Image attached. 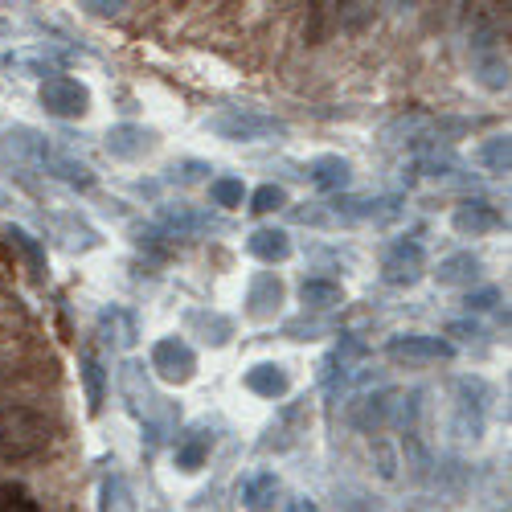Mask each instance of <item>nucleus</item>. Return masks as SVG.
<instances>
[{
  "label": "nucleus",
  "instance_id": "9",
  "mask_svg": "<svg viewBox=\"0 0 512 512\" xmlns=\"http://www.w3.org/2000/svg\"><path fill=\"white\" fill-rule=\"evenodd\" d=\"M451 226H455L459 238H484V234H496V230L504 226V218H500L496 205H488V201H480V197H467V201L455 205Z\"/></svg>",
  "mask_w": 512,
  "mask_h": 512
},
{
  "label": "nucleus",
  "instance_id": "7",
  "mask_svg": "<svg viewBox=\"0 0 512 512\" xmlns=\"http://www.w3.org/2000/svg\"><path fill=\"white\" fill-rule=\"evenodd\" d=\"M426 275V246L418 238H394L381 254V279L390 287H414Z\"/></svg>",
  "mask_w": 512,
  "mask_h": 512
},
{
  "label": "nucleus",
  "instance_id": "31",
  "mask_svg": "<svg viewBox=\"0 0 512 512\" xmlns=\"http://www.w3.org/2000/svg\"><path fill=\"white\" fill-rule=\"evenodd\" d=\"M0 37H9V21L5 17H0Z\"/></svg>",
  "mask_w": 512,
  "mask_h": 512
},
{
  "label": "nucleus",
  "instance_id": "8",
  "mask_svg": "<svg viewBox=\"0 0 512 512\" xmlns=\"http://www.w3.org/2000/svg\"><path fill=\"white\" fill-rule=\"evenodd\" d=\"M152 369L168 386H185V381L197 373V353L185 336H160L152 345Z\"/></svg>",
  "mask_w": 512,
  "mask_h": 512
},
{
  "label": "nucleus",
  "instance_id": "20",
  "mask_svg": "<svg viewBox=\"0 0 512 512\" xmlns=\"http://www.w3.org/2000/svg\"><path fill=\"white\" fill-rule=\"evenodd\" d=\"M300 300H304V308H312V312H328V308H336V304H345V291H340V283H332V279H308V283L300 287Z\"/></svg>",
  "mask_w": 512,
  "mask_h": 512
},
{
  "label": "nucleus",
  "instance_id": "12",
  "mask_svg": "<svg viewBox=\"0 0 512 512\" xmlns=\"http://www.w3.org/2000/svg\"><path fill=\"white\" fill-rule=\"evenodd\" d=\"M246 304H250V316H259V320L275 316L279 304H283V283H279V275H271V271L254 275L250 287H246Z\"/></svg>",
  "mask_w": 512,
  "mask_h": 512
},
{
  "label": "nucleus",
  "instance_id": "5",
  "mask_svg": "<svg viewBox=\"0 0 512 512\" xmlns=\"http://www.w3.org/2000/svg\"><path fill=\"white\" fill-rule=\"evenodd\" d=\"M41 107H46V115L54 119H82L91 111V91H87V82H78L70 74H54L41 82V91H37Z\"/></svg>",
  "mask_w": 512,
  "mask_h": 512
},
{
  "label": "nucleus",
  "instance_id": "6",
  "mask_svg": "<svg viewBox=\"0 0 512 512\" xmlns=\"http://www.w3.org/2000/svg\"><path fill=\"white\" fill-rule=\"evenodd\" d=\"M119 390H123L127 406H132V414H136L140 422H148V426H156L160 418L173 414V410L164 406V398L152 390L148 369H144L140 361H127V365H123V373H119Z\"/></svg>",
  "mask_w": 512,
  "mask_h": 512
},
{
  "label": "nucleus",
  "instance_id": "29",
  "mask_svg": "<svg viewBox=\"0 0 512 512\" xmlns=\"http://www.w3.org/2000/svg\"><path fill=\"white\" fill-rule=\"evenodd\" d=\"M467 332H472V336H480V324L472 320V324H467V320H459V324H451L447 328V336H467Z\"/></svg>",
  "mask_w": 512,
  "mask_h": 512
},
{
  "label": "nucleus",
  "instance_id": "4",
  "mask_svg": "<svg viewBox=\"0 0 512 512\" xmlns=\"http://www.w3.org/2000/svg\"><path fill=\"white\" fill-rule=\"evenodd\" d=\"M386 357L406 365V369H418V365H439V361H451L455 357V345L447 336H426V332H402V336H390L386 345Z\"/></svg>",
  "mask_w": 512,
  "mask_h": 512
},
{
  "label": "nucleus",
  "instance_id": "13",
  "mask_svg": "<svg viewBox=\"0 0 512 512\" xmlns=\"http://www.w3.org/2000/svg\"><path fill=\"white\" fill-rule=\"evenodd\" d=\"M152 148V132L140 123H115L107 132V152L119 160H140Z\"/></svg>",
  "mask_w": 512,
  "mask_h": 512
},
{
  "label": "nucleus",
  "instance_id": "10",
  "mask_svg": "<svg viewBox=\"0 0 512 512\" xmlns=\"http://www.w3.org/2000/svg\"><path fill=\"white\" fill-rule=\"evenodd\" d=\"M279 492H283V484H279L275 472H267V467H259V472L242 476V484H238V500H242V508H250V512H267V508H275V504H279Z\"/></svg>",
  "mask_w": 512,
  "mask_h": 512
},
{
  "label": "nucleus",
  "instance_id": "3",
  "mask_svg": "<svg viewBox=\"0 0 512 512\" xmlns=\"http://www.w3.org/2000/svg\"><path fill=\"white\" fill-rule=\"evenodd\" d=\"M17 136H21L25 152L33 156V164H37V168H46L50 177H58V181H66V185H74V189H91V185H95L91 164H82L74 152H66V148L54 144L50 136H37V132H29V127H21Z\"/></svg>",
  "mask_w": 512,
  "mask_h": 512
},
{
  "label": "nucleus",
  "instance_id": "16",
  "mask_svg": "<svg viewBox=\"0 0 512 512\" xmlns=\"http://www.w3.org/2000/svg\"><path fill=\"white\" fill-rule=\"evenodd\" d=\"M246 390L250 394H259V398H283L287 390H291V377H287V369L283 365H271V361H263V365H254V369H246Z\"/></svg>",
  "mask_w": 512,
  "mask_h": 512
},
{
  "label": "nucleus",
  "instance_id": "28",
  "mask_svg": "<svg viewBox=\"0 0 512 512\" xmlns=\"http://www.w3.org/2000/svg\"><path fill=\"white\" fill-rule=\"evenodd\" d=\"M467 312H488V308H496L500 304V291L496 287H480V291H467Z\"/></svg>",
  "mask_w": 512,
  "mask_h": 512
},
{
  "label": "nucleus",
  "instance_id": "26",
  "mask_svg": "<svg viewBox=\"0 0 512 512\" xmlns=\"http://www.w3.org/2000/svg\"><path fill=\"white\" fill-rule=\"evenodd\" d=\"M205 455H209V439L205 435L177 443V467H181V472H197V467L205 463Z\"/></svg>",
  "mask_w": 512,
  "mask_h": 512
},
{
  "label": "nucleus",
  "instance_id": "30",
  "mask_svg": "<svg viewBox=\"0 0 512 512\" xmlns=\"http://www.w3.org/2000/svg\"><path fill=\"white\" fill-rule=\"evenodd\" d=\"M283 512H320V508H316L312 500H291V504H287Z\"/></svg>",
  "mask_w": 512,
  "mask_h": 512
},
{
  "label": "nucleus",
  "instance_id": "24",
  "mask_svg": "<svg viewBox=\"0 0 512 512\" xmlns=\"http://www.w3.org/2000/svg\"><path fill=\"white\" fill-rule=\"evenodd\" d=\"M209 201L218 209H238L246 201V185L238 177H213L209 181Z\"/></svg>",
  "mask_w": 512,
  "mask_h": 512
},
{
  "label": "nucleus",
  "instance_id": "15",
  "mask_svg": "<svg viewBox=\"0 0 512 512\" xmlns=\"http://www.w3.org/2000/svg\"><path fill=\"white\" fill-rule=\"evenodd\" d=\"M435 279H439V287H467L472 291V283L480 279V259L472 250L447 254V259L439 263V271H435Z\"/></svg>",
  "mask_w": 512,
  "mask_h": 512
},
{
  "label": "nucleus",
  "instance_id": "17",
  "mask_svg": "<svg viewBox=\"0 0 512 512\" xmlns=\"http://www.w3.org/2000/svg\"><path fill=\"white\" fill-rule=\"evenodd\" d=\"M99 512H140V508H136V492H132V484H127V476H119V472L103 476Z\"/></svg>",
  "mask_w": 512,
  "mask_h": 512
},
{
  "label": "nucleus",
  "instance_id": "23",
  "mask_svg": "<svg viewBox=\"0 0 512 512\" xmlns=\"http://www.w3.org/2000/svg\"><path fill=\"white\" fill-rule=\"evenodd\" d=\"M82 369V386H87V402H91V410L99 414L103 410V365H99V357L95 353H82V361H78Z\"/></svg>",
  "mask_w": 512,
  "mask_h": 512
},
{
  "label": "nucleus",
  "instance_id": "21",
  "mask_svg": "<svg viewBox=\"0 0 512 512\" xmlns=\"http://www.w3.org/2000/svg\"><path fill=\"white\" fill-rule=\"evenodd\" d=\"M476 160H480V168H484L488 177H504L508 164H512V140H508V136H488V140L480 144Z\"/></svg>",
  "mask_w": 512,
  "mask_h": 512
},
{
  "label": "nucleus",
  "instance_id": "14",
  "mask_svg": "<svg viewBox=\"0 0 512 512\" xmlns=\"http://www.w3.org/2000/svg\"><path fill=\"white\" fill-rule=\"evenodd\" d=\"M246 250L259 263H287L291 259V234L279 230V226H259V230L246 238Z\"/></svg>",
  "mask_w": 512,
  "mask_h": 512
},
{
  "label": "nucleus",
  "instance_id": "22",
  "mask_svg": "<svg viewBox=\"0 0 512 512\" xmlns=\"http://www.w3.org/2000/svg\"><path fill=\"white\" fill-rule=\"evenodd\" d=\"M5 238H9V242L21 250V259L29 263V271H33V275L46 271V246H41V242H37L29 230H21V226H5Z\"/></svg>",
  "mask_w": 512,
  "mask_h": 512
},
{
  "label": "nucleus",
  "instance_id": "2",
  "mask_svg": "<svg viewBox=\"0 0 512 512\" xmlns=\"http://www.w3.org/2000/svg\"><path fill=\"white\" fill-rule=\"evenodd\" d=\"M209 132L230 144H259V140L287 136V123L263 107H226L209 119Z\"/></svg>",
  "mask_w": 512,
  "mask_h": 512
},
{
  "label": "nucleus",
  "instance_id": "19",
  "mask_svg": "<svg viewBox=\"0 0 512 512\" xmlns=\"http://www.w3.org/2000/svg\"><path fill=\"white\" fill-rule=\"evenodd\" d=\"M99 332H103L107 345H111V340H115L119 349H132V345H136V320L127 316L123 308H107V312L99 316Z\"/></svg>",
  "mask_w": 512,
  "mask_h": 512
},
{
  "label": "nucleus",
  "instance_id": "27",
  "mask_svg": "<svg viewBox=\"0 0 512 512\" xmlns=\"http://www.w3.org/2000/svg\"><path fill=\"white\" fill-rule=\"evenodd\" d=\"M283 205H287V189L283 185H259V189L250 193V209L254 213H275Z\"/></svg>",
  "mask_w": 512,
  "mask_h": 512
},
{
  "label": "nucleus",
  "instance_id": "1",
  "mask_svg": "<svg viewBox=\"0 0 512 512\" xmlns=\"http://www.w3.org/2000/svg\"><path fill=\"white\" fill-rule=\"evenodd\" d=\"M54 435L50 418L33 406H0V459H29L37 451H46Z\"/></svg>",
  "mask_w": 512,
  "mask_h": 512
},
{
  "label": "nucleus",
  "instance_id": "25",
  "mask_svg": "<svg viewBox=\"0 0 512 512\" xmlns=\"http://www.w3.org/2000/svg\"><path fill=\"white\" fill-rule=\"evenodd\" d=\"M0 512H41L25 484H0Z\"/></svg>",
  "mask_w": 512,
  "mask_h": 512
},
{
  "label": "nucleus",
  "instance_id": "11",
  "mask_svg": "<svg viewBox=\"0 0 512 512\" xmlns=\"http://www.w3.org/2000/svg\"><path fill=\"white\" fill-rule=\"evenodd\" d=\"M308 177L320 193H345L353 185V164L345 156H316L308 164Z\"/></svg>",
  "mask_w": 512,
  "mask_h": 512
},
{
  "label": "nucleus",
  "instance_id": "18",
  "mask_svg": "<svg viewBox=\"0 0 512 512\" xmlns=\"http://www.w3.org/2000/svg\"><path fill=\"white\" fill-rule=\"evenodd\" d=\"M5 66H13V70H25V74H37L41 82H46V78H54V74H62V70H58V62L50 58V50H46V46L13 50V54H5Z\"/></svg>",
  "mask_w": 512,
  "mask_h": 512
}]
</instances>
